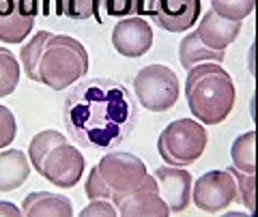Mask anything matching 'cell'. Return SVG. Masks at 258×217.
Listing matches in <instances>:
<instances>
[{
	"label": "cell",
	"instance_id": "1",
	"mask_svg": "<svg viewBox=\"0 0 258 217\" xmlns=\"http://www.w3.org/2000/svg\"><path fill=\"white\" fill-rule=\"evenodd\" d=\"M62 118L69 138L82 149L110 153L134 131L138 103L129 88L116 80H82L64 99Z\"/></svg>",
	"mask_w": 258,
	"mask_h": 217
},
{
	"label": "cell",
	"instance_id": "15",
	"mask_svg": "<svg viewBox=\"0 0 258 217\" xmlns=\"http://www.w3.org/2000/svg\"><path fill=\"white\" fill-rule=\"evenodd\" d=\"M22 215L26 217H71V200L52 191H32L24 198Z\"/></svg>",
	"mask_w": 258,
	"mask_h": 217
},
{
	"label": "cell",
	"instance_id": "22",
	"mask_svg": "<svg viewBox=\"0 0 258 217\" xmlns=\"http://www.w3.org/2000/svg\"><path fill=\"white\" fill-rule=\"evenodd\" d=\"M254 7H256V0H220V3H213L211 9L226 20L243 22L254 11Z\"/></svg>",
	"mask_w": 258,
	"mask_h": 217
},
{
	"label": "cell",
	"instance_id": "27",
	"mask_svg": "<svg viewBox=\"0 0 258 217\" xmlns=\"http://www.w3.org/2000/svg\"><path fill=\"white\" fill-rule=\"evenodd\" d=\"M82 217H97V215H106V217H114L116 206L112 204V200H91V204L86 208H82Z\"/></svg>",
	"mask_w": 258,
	"mask_h": 217
},
{
	"label": "cell",
	"instance_id": "21",
	"mask_svg": "<svg viewBox=\"0 0 258 217\" xmlns=\"http://www.w3.org/2000/svg\"><path fill=\"white\" fill-rule=\"evenodd\" d=\"M93 15L99 22H103V15L108 18H134V5L132 0H91Z\"/></svg>",
	"mask_w": 258,
	"mask_h": 217
},
{
	"label": "cell",
	"instance_id": "9",
	"mask_svg": "<svg viewBox=\"0 0 258 217\" xmlns=\"http://www.w3.org/2000/svg\"><path fill=\"white\" fill-rule=\"evenodd\" d=\"M112 204L116 206V213L123 217H166L168 206L164 198L159 196L155 176L147 174L144 181L132 191L125 194H112Z\"/></svg>",
	"mask_w": 258,
	"mask_h": 217
},
{
	"label": "cell",
	"instance_id": "25",
	"mask_svg": "<svg viewBox=\"0 0 258 217\" xmlns=\"http://www.w3.org/2000/svg\"><path fill=\"white\" fill-rule=\"evenodd\" d=\"M15 133H18V125H15V116L9 108L0 106V149L9 147L15 140Z\"/></svg>",
	"mask_w": 258,
	"mask_h": 217
},
{
	"label": "cell",
	"instance_id": "26",
	"mask_svg": "<svg viewBox=\"0 0 258 217\" xmlns=\"http://www.w3.org/2000/svg\"><path fill=\"white\" fill-rule=\"evenodd\" d=\"M62 13L71 20H88L93 18L91 0H62Z\"/></svg>",
	"mask_w": 258,
	"mask_h": 217
},
{
	"label": "cell",
	"instance_id": "5",
	"mask_svg": "<svg viewBox=\"0 0 258 217\" xmlns=\"http://www.w3.org/2000/svg\"><path fill=\"white\" fill-rule=\"evenodd\" d=\"M207 149V131L203 123L191 118L172 120L159 133L157 151L168 166H191L196 164Z\"/></svg>",
	"mask_w": 258,
	"mask_h": 217
},
{
	"label": "cell",
	"instance_id": "24",
	"mask_svg": "<svg viewBox=\"0 0 258 217\" xmlns=\"http://www.w3.org/2000/svg\"><path fill=\"white\" fill-rule=\"evenodd\" d=\"M86 196H88V200H110L112 198V189L106 185V181L101 179L97 166H93V170L86 179Z\"/></svg>",
	"mask_w": 258,
	"mask_h": 217
},
{
	"label": "cell",
	"instance_id": "28",
	"mask_svg": "<svg viewBox=\"0 0 258 217\" xmlns=\"http://www.w3.org/2000/svg\"><path fill=\"white\" fill-rule=\"evenodd\" d=\"M132 5H134V18H153L157 0H132Z\"/></svg>",
	"mask_w": 258,
	"mask_h": 217
},
{
	"label": "cell",
	"instance_id": "4",
	"mask_svg": "<svg viewBox=\"0 0 258 217\" xmlns=\"http://www.w3.org/2000/svg\"><path fill=\"white\" fill-rule=\"evenodd\" d=\"M88 71V52L69 35H50L39 60V82L62 91L80 82Z\"/></svg>",
	"mask_w": 258,
	"mask_h": 217
},
{
	"label": "cell",
	"instance_id": "8",
	"mask_svg": "<svg viewBox=\"0 0 258 217\" xmlns=\"http://www.w3.org/2000/svg\"><path fill=\"white\" fill-rule=\"evenodd\" d=\"M101 179L112 189V194H125L136 189L147 176V166L132 153H106L97 164Z\"/></svg>",
	"mask_w": 258,
	"mask_h": 217
},
{
	"label": "cell",
	"instance_id": "19",
	"mask_svg": "<svg viewBox=\"0 0 258 217\" xmlns=\"http://www.w3.org/2000/svg\"><path fill=\"white\" fill-rule=\"evenodd\" d=\"M50 35H52L50 30H41V33H37L20 50V62L24 71H26V78L32 80V82H39V60H41L43 47H45V41L50 39Z\"/></svg>",
	"mask_w": 258,
	"mask_h": 217
},
{
	"label": "cell",
	"instance_id": "11",
	"mask_svg": "<svg viewBox=\"0 0 258 217\" xmlns=\"http://www.w3.org/2000/svg\"><path fill=\"white\" fill-rule=\"evenodd\" d=\"M159 196L170 213H183L191 202V174L179 166H161L155 170Z\"/></svg>",
	"mask_w": 258,
	"mask_h": 217
},
{
	"label": "cell",
	"instance_id": "7",
	"mask_svg": "<svg viewBox=\"0 0 258 217\" xmlns=\"http://www.w3.org/2000/svg\"><path fill=\"white\" fill-rule=\"evenodd\" d=\"M237 198L239 194L235 176L228 170H211L200 176L196 185H191L194 204L205 213H220L228 208Z\"/></svg>",
	"mask_w": 258,
	"mask_h": 217
},
{
	"label": "cell",
	"instance_id": "6",
	"mask_svg": "<svg viewBox=\"0 0 258 217\" xmlns=\"http://www.w3.org/2000/svg\"><path fill=\"white\" fill-rule=\"evenodd\" d=\"M134 93L138 103L151 112H166L179 101V78L166 65L142 67L134 78Z\"/></svg>",
	"mask_w": 258,
	"mask_h": 217
},
{
	"label": "cell",
	"instance_id": "18",
	"mask_svg": "<svg viewBox=\"0 0 258 217\" xmlns=\"http://www.w3.org/2000/svg\"><path fill=\"white\" fill-rule=\"evenodd\" d=\"M232 164L237 170L256 174V131H247L232 142Z\"/></svg>",
	"mask_w": 258,
	"mask_h": 217
},
{
	"label": "cell",
	"instance_id": "16",
	"mask_svg": "<svg viewBox=\"0 0 258 217\" xmlns=\"http://www.w3.org/2000/svg\"><path fill=\"white\" fill-rule=\"evenodd\" d=\"M30 176V164L26 153L9 149L0 153V191L20 189Z\"/></svg>",
	"mask_w": 258,
	"mask_h": 217
},
{
	"label": "cell",
	"instance_id": "12",
	"mask_svg": "<svg viewBox=\"0 0 258 217\" xmlns=\"http://www.w3.org/2000/svg\"><path fill=\"white\" fill-rule=\"evenodd\" d=\"M112 45L120 56L138 58L153 45V28L144 18H125L112 30Z\"/></svg>",
	"mask_w": 258,
	"mask_h": 217
},
{
	"label": "cell",
	"instance_id": "30",
	"mask_svg": "<svg viewBox=\"0 0 258 217\" xmlns=\"http://www.w3.org/2000/svg\"><path fill=\"white\" fill-rule=\"evenodd\" d=\"M211 3H220V0H211Z\"/></svg>",
	"mask_w": 258,
	"mask_h": 217
},
{
	"label": "cell",
	"instance_id": "14",
	"mask_svg": "<svg viewBox=\"0 0 258 217\" xmlns=\"http://www.w3.org/2000/svg\"><path fill=\"white\" fill-rule=\"evenodd\" d=\"M241 33V22L226 20L217 15L213 9H209L198 24V37L205 45L213 47V50H226Z\"/></svg>",
	"mask_w": 258,
	"mask_h": 217
},
{
	"label": "cell",
	"instance_id": "2",
	"mask_svg": "<svg viewBox=\"0 0 258 217\" xmlns=\"http://www.w3.org/2000/svg\"><path fill=\"white\" fill-rule=\"evenodd\" d=\"M185 99L198 123L220 125L235 108V82L220 62H200L187 69Z\"/></svg>",
	"mask_w": 258,
	"mask_h": 217
},
{
	"label": "cell",
	"instance_id": "3",
	"mask_svg": "<svg viewBox=\"0 0 258 217\" xmlns=\"http://www.w3.org/2000/svg\"><path fill=\"white\" fill-rule=\"evenodd\" d=\"M28 159L45 181L60 189L76 187L84 172V155L60 131L45 129L30 140Z\"/></svg>",
	"mask_w": 258,
	"mask_h": 217
},
{
	"label": "cell",
	"instance_id": "20",
	"mask_svg": "<svg viewBox=\"0 0 258 217\" xmlns=\"http://www.w3.org/2000/svg\"><path fill=\"white\" fill-rule=\"evenodd\" d=\"M20 82V62L5 47H0V99L11 95Z\"/></svg>",
	"mask_w": 258,
	"mask_h": 217
},
{
	"label": "cell",
	"instance_id": "23",
	"mask_svg": "<svg viewBox=\"0 0 258 217\" xmlns=\"http://www.w3.org/2000/svg\"><path fill=\"white\" fill-rule=\"evenodd\" d=\"M228 172L235 176L237 194H239L237 200L243 202V206L249 213H254V206H256V174L241 172V170H237V168H228Z\"/></svg>",
	"mask_w": 258,
	"mask_h": 217
},
{
	"label": "cell",
	"instance_id": "29",
	"mask_svg": "<svg viewBox=\"0 0 258 217\" xmlns=\"http://www.w3.org/2000/svg\"><path fill=\"white\" fill-rule=\"evenodd\" d=\"M0 217H22V211L13 202L0 200Z\"/></svg>",
	"mask_w": 258,
	"mask_h": 217
},
{
	"label": "cell",
	"instance_id": "13",
	"mask_svg": "<svg viewBox=\"0 0 258 217\" xmlns=\"http://www.w3.org/2000/svg\"><path fill=\"white\" fill-rule=\"evenodd\" d=\"M200 0H157L153 22L168 33H185L198 22Z\"/></svg>",
	"mask_w": 258,
	"mask_h": 217
},
{
	"label": "cell",
	"instance_id": "10",
	"mask_svg": "<svg viewBox=\"0 0 258 217\" xmlns=\"http://www.w3.org/2000/svg\"><path fill=\"white\" fill-rule=\"evenodd\" d=\"M39 0H0V41L22 43L35 26Z\"/></svg>",
	"mask_w": 258,
	"mask_h": 217
},
{
	"label": "cell",
	"instance_id": "17",
	"mask_svg": "<svg viewBox=\"0 0 258 217\" xmlns=\"http://www.w3.org/2000/svg\"><path fill=\"white\" fill-rule=\"evenodd\" d=\"M179 60L183 69H191L194 65H200V62H222L224 50H213V47L205 45L196 33H191L185 35V39L179 45Z\"/></svg>",
	"mask_w": 258,
	"mask_h": 217
}]
</instances>
